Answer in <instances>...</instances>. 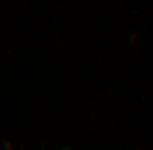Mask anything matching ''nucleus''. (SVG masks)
Instances as JSON below:
<instances>
[{
    "label": "nucleus",
    "mask_w": 153,
    "mask_h": 150,
    "mask_svg": "<svg viewBox=\"0 0 153 150\" xmlns=\"http://www.w3.org/2000/svg\"><path fill=\"white\" fill-rule=\"evenodd\" d=\"M61 150H71V147H61Z\"/></svg>",
    "instance_id": "f257e3e1"
}]
</instances>
